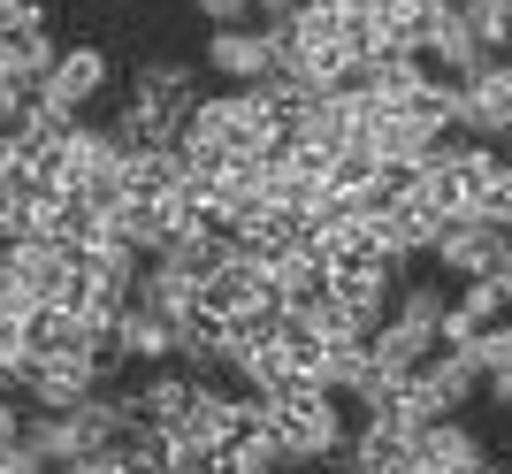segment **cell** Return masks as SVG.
I'll use <instances>...</instances> for the list:
<instances>
[{
    "instance_id": "1",
    "label": "cell",
    "mask_w": 512,
    "mask_h": 474,
    "mask_svg": "<svg viewBox=\"0 0 512 474\" xmlns=\"http://www.w3.org/2000/svg\"><path fill=\"white\" fill-rule=\"evenodd\" d=\"M283 138V115L260 100L253 85H230V92H214V100H192V115H184V161L207 176H222L230 161H260V153Z\"/></svg>"
},
{
    "instance_id": "2",
    "label": "cell",
    "mask_w": 512,
    "mask_h": 474,
    "mask_svg": "<svg viewBox=\"0 0 512 474\" xmlns=\"http://www.w3.org/2000/svg\"><path fill=\"white\" fill-rule=\"evenodd\" d=\"M260 398V390H253ZM268 406V429H276V444L291 452V467H329V459L352 444V429H344V398L321 383H291L276 390V398H260Z\"/></svg>"
},
{
    "instance_id": "3",
    "label": "cell",
    "mask_w": 512,
    "mask_h": 474,
    "mask_svg": "<svg viewBox=\"0 0 512 474\" xmlns=\"http://www.w3.org/2000/svg\"><path fill=\"white\" fill-rule=\"evenodd\" d=\"M428 260L444 268V276L474 283V276H505L512 268V230L490 215H451L444 230H436V245H428Z\"/></svg>"
},
{
    "instance_id": "4",
    "label": "cell",
    "mask_w": 512,
    "mask_h": 474,
    "mask_svg": "<svg viewBox=\"0 0 512 474\" xmlns=\"http://www.w3.org/2000/svg\"><path fill=\"white\" fill-rule=\"evenodd\" d=\"M268 299H276L268 260L245 253V245H230V253L199 276V314H207V322H237V314H253V306H268Z\"/></svg>"
},
{
    "instance_id": "5",
    "label": "cell",
    "mask_w": 512,
    "mask_h": 474,
    "mask_svg": "<svg viewBox=\"0 0 512 474\" xmlns=\"http://www.w3.org/2000/svg\"><path fill=\"white\" fill-rule=\"evenodd\" d=\"M482 390V367L467 360V352H451V345H436L421 367L406 375V406L421 413V421H444V413H459Z\"/></svg>"
},
{
    "instance_id": "6",
    "label": "cell",
    "mask_w": 512,
    "mask_h": 474,
    "mask_svg": "<svg viewBox=\"0 0 512 474\" xmlns=\"http://www.w3.org/2000/svg\"><path fill=\"white\" fill-rule=\"evenodd\" d=\"M451 130H459V138H482V146L512 138V62H497V69H482V77L459 85V115H451Z\"/></svg>"
},
{
    "instance_id": "7",
    "label": "cell",
    "mask_w": 512,
    "mask_h": 474,
    "mask_svg": "<svg viewBox=\"0 0 512 474\" xmlns=\"http://www.w3.org/2000/svg\"><path fill=\"white\" fill-rule=\"evenodd\" d=\"M107 77H115V62H107V46H62L54 54V69H46V85H39V100L46 108H69V115H85L92 100L107 92Z\"/></svg>"
},
{
    "instance_id": "8",
    "label": "cell",
    "mask_w": 512,
    "mask_h": 474,
    "mask_svg": "<svg viewBox=\"0 0 512 474\" xmlns=\"http://www.w3.org/2000/svg\"><path fill=\"white\" fill-rule=\"evenodd\" d=\"M482 467H490V452H482V436L459 413L413 429V474H482Z\"/></svg>"
},
{
    "instance_id": "9",
    "label": "cell",
    "mask_w": 512,
    "mask_h": 474,
    "mask_svg": "<svg viewBox=\"0 0 512 474\" xmlns=\"http://www.w3.org/2000/svg\"><path fill=\"white\" fill-rule=\"evenodd\" d=\"M207 69L214 77H230V85H260L268 69H276V46L260 23H230V31H214L207 39Z\"/></svg>"
},
{
    "instance_id": "10",
    "label": "cell",
    "mask_w": 512,
    "mask_h": 474,
    "mask_svg": "<svg viewBox=\"0 0 512 474\" xmlns=\"http://www.w3.org/2000/svg\"><path fill=\"white\" fill-rule=\"evenodd\" d=\"M199 375H184V367H153L146 383H138V421H153V429H176L184 421V406H192Z\"/></svg>"
},
{
    "instance_id": "11",
    "label": "cell",
    "mask_w": 512,
    "mask_h": 474,
    "mask_svg": "<svg viewBox=\"0 0 512 474\" xmlns=\"http://www.w3.org/2000/svg\"><path fill=\"white\" fill-rule=\"evenodd\" d=\"M130 92H138V100H176V108H192L199 100V69L176 62V54H153V62L130 69Z\"/></svg>"
},
{
    "instance_id": "12",
    "label": "cell",
    "mask_w": 512,
    "mask_h": 474,
    "mask_svg": "<svg viewBox=\"0 0 512 474\" xmlns=\"http://www.w3.org/2000/svg\"><path fill=\"white\" fill-rule=\"evenodd\" d=\"M54 54H62V39L46 31V16H39V23H16V31H0V62L23 69V77H39V85H46V69H54Z\"/></svg>"
},
{
    "instance_id": "13",
    "label": "cell",
    "mask_w": 512,
    "mask_h": 474,
    "mask_svg": "<svg viewBox=\"0 0 512 474\" xmlns=\"http://www.w3.org/2000/svg\"><path fill=\"white\" fill-rule=\"evenodd\" d=\"M31 108H39V77H23V69L0 62V138H16V130L31 123Z\"/></svg>"
},
{
    "instance_id": "14",
    "label": "cell",
    "mask_w": 512,
    "mask_h": 474,
    "mask_svg": "<svg viewBox=\"0 0 512 474\" xmlns=\"http://www.w3.org/2000/svg\"><path fill=\"white\" fill-rule=\"evenodd\" d=\"M482 215H490V222H505V230H512V161H505V153H497L490 184H482Z\"/></svg>"
},
{
    "instance_id": "15",
    "label": "cell",
    "mask_w": 512,
    "mask_h": 474,
    "mask_svg": "<svg viewBox=\"0 0 512 474\" xmlns=\"http://www.w3.org/2000/svg\"><path fill=\"white\" fill-rule=\"evenodd\" d=\"M192 8L214 23V31H230V23H253V0H192Z\"/></svg>"
},
{
    "instance_id": "16",
    "label": "cell",
    "mask_w": 512,
    "mask_h": 474,
    "mask_svg": "<svg viewBox=\"0 0 512 474\" xmlns=\"http://www.w3.org/2000/svg\"><path fill=\"white\" fill-rule=\"evenodd\" d=\"M482 398H490L497 413H512V360H505V367H490V375H482Z\"/></svg>"
},
{
    "instance_id": "17",
    "label": "cell",
    "mask_w": 512,
    "mask_h": 474,
    "mask_svg": "<svg viewBox=\"0 0 512 474\" xmlns=\"http://www.w3.org/2000/svg\"><path fill=\"white\" fill-rule=\"evenodd\" d=\"M23 421H31V398H0V444H16Z\"/></svg>"
},
{
    "instance_id": "18",
    "label": "cell",
    "mask_w": 512,
    "mask_h": 474,
    "mask_svg": "<svg viewBox=\"0 0 512 474\" xmlns=\"http://www.w3.org/2000/svg\"><path fill=\"white\" fill-rule=\"evenodd\" d=\"M306 0H253V23H291Z\"/></svg>"
},
{
    "instance_id": "19",
    "label": "cell",
    "mask_w": 512,
    "mask_h": 474,
    "mask_svg": "<svg viewBox=\"0 0 512 474\" xmlns=\"http://www.w3.org/2000/svg\"><path fill=\"white\" fill-rule=\"evenodd\" d=\"M497 299H505V314H512V268H505V276H497Z\"/></svg>"
},
{
    "instance_id": "20",
    "label": "cell",
    "mask_w": 512,
    "mask_h": 474,
    "mask_svg": "<svg viewBox=\"0 0 512 474\" xmlns=\"http://www.w3.org/2000/svg\"><path fill=\"white\" fill-rule=\"evenodd\" d=\"M0 146H8V138H0Z\"/></svg>"
}]
</instances>
